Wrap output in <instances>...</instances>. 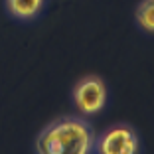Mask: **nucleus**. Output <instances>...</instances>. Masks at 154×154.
<instances>
[{"mask_svg": "<svg viewBox=\"0 0 154 154\" xmlns=\"http://www.w3.org/2000/svg\"><path fill=\"white\" fill-rule=\"evenodd\" d=\"M71 99L73 105L83 115H97L107 103V87H105L103 79L95 75L83 77L73 87Z\"/></svg>", "mask_w": 154, "mask_h": 154, "instance_id": "nucleus-3", "label": "nucleus"}, {"mask_svg": "<svg viewBox=\"0 0 154 154\" xmlns=\"http://www.w3.org/2000/svg\"><path fill=\"white\" fill-rule=\"evenodd\" d=\"M93 152H97V154H134V152H138V134L127 122L113 125V127L103 131L95 138Z\"/></svg>", "mask_w": 154, "mask_h": 154, "instance_id": "nucleus-2", "label": "nucleus"}, {"mask_svg": "<svg viewBox=\"0 0 154 154\" xmlns=\"http://www.w3.org/2000/svg\"><path fill=\"white\" fill-rule=\"evenodd\" d=\"M44 8V0H6V10L12 18L28 22L34 20Z\"/></svg>", "mask_w": 154, "mask_h": 154, "instance_id": "nucleus-4", "label": "nucleus"}, {"mask_svg": "<svg viewBox=\"0 0 154 154\" xmlns=\"http://www.w3.org/2000/svg\"><path fill=\"white\" fill-rule=\"evenodd\" d=\"M95 131L83 117L65 115L38 134L36 152L40 154H91L95 148Z\"/></svg>", "mask_w": 154, "mask_h": 154, "instance_id": "nucleus-1", "label": "nucleus"}, {"mask_svg": "<svg viewBox=\"0 0 154 154\" xmlns=\"http://www.w3.org/2000/svg\"><path fill=\"white\" fill-rule=\"evenodd\" d=\"M134 22L142 32L154 34V0H140L136 4Z\"/></svg>", "mask_w": 154, "mask_h": 154, "instance_id": "nucleus-5", "label": "nucleus"}]
</instances>
